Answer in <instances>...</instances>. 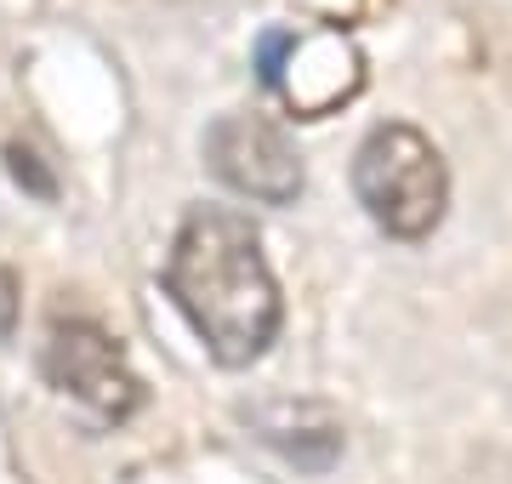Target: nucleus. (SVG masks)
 <instances>
[{
	"mask_svg": "<svg viewBox=\"0 0 512 484\" xmlns=\"http://www.w3.org/2000/svg\"><path fill=\"white\" fill-rule=\"evenodd\" d=\"M165 291L222 371H251L285 325L262 234L228 205H194L165 257Z\"/></svg>",
	"mask_w": 512,
	"mask_h": 484,
	"instance_id": "f257e3e1",
	"label": "nucleus"
},
{
	"mask_svg": "<svg viewBox=\"0 0 512 484\" xmlns=\"http://www.w3.org/2000/svg\"><path fill=\"white\" fill-rule=\"evenodd\" d=\"M353 194L387 240H427L450 211V166L427 131L382 120L353 149Z\"/></svg>",
	"mask_w": 512,
	"mask_h": 484,
	"instance_id": "f03ea898",
	"label": "nucleus"
},
{
	"mask_svg": "<svg viewBox=\"0 0 512 484\" xmlns=\"http://www.w3.org/2000/svg\"><path fill=\"white\" fill-rule=\"evenodd\" d=\"M40 371L63 399H74L80 410H92L97 422H131L143 410V376L131 371L120 336L103 331L97 319H52L46 348H40Z\"/></svg>",
	"mask_w": 512,
	"mask_h": 484,
	"instance_id": "7ed1b4c3",
	"label": "nucleus"
},
{
	"mask_svg": "<svg viewBox=\"0 0 512 484\" xmlns=\"http://www.w3.org/2000/svg\"><path fill=\"white\" fill-rule=\"evenodd\" d=\"M205 171L256 205H291L308 183L291 131L268 114H217L200 137Z\"/></svg>",
	"mask_w": 512,
	"mask_h": 484,
	"instance_id": "20e7f679",
	"label": "nucleus"
},
{
	"mask_svg": "<svg viewBox=\"0 0 512 484\" xmlns=\"http://www.w3.org/2000/svg\"><path fill=\"white\" fill-rule=\"evenodd\" d=\"M256 75L291 103L296 120H319L365 86V57L336 29H319V35L268 29L262 46H256Z\"/></svg>",
	"mask_w": 512,
	"mask_h": 484,
	"instance_id": "39448f33",
	"label": "nucleus"
},
{
	"mask_svg": "<svg viewBox=\"0 0 512 484\" xmlns=\"http://www.w3.org/2000/svg\"><path fill=\"white\" fill-rule=\"evenodd\" d=\"M239 422L262 439L268 450H279L291 467L302 473H330L348 450V433H342V416L325 405V399H256V405L239 410Z\"/></svg>",
	"mask_w": 512,
	"mask_h": 484,
	"instance_id": "423d86ee",
	"label": "nucleus"
},
{
	"mask_svg": "<svg viewBox=\"0 0 512 484\" xmlns=\"http://www.w3.org/2000/svg\"><path fill=\"white\" fill-rule=\"evenodd\" d=\"M6 171H12V177H18L29 194H35V200H57V177L40 166V154H35V149L12 143V149H6Z\"/></svg>",
	"mask_w": 512,
	"mask_h": 484,
	"instance_id": "0eeeda50",
	"label": "nucleus"
},
{
	"mask_svg": "<svg viewBox=\"0 0 512 484\" xmlns=\"http://www.w3.org/2000/svg\"><path fill=\"white\" fill-rule=\"evenodd\" d=\"M18 297H23L18 274L0 268V342H12V331H18Z\"/></svg>",
	"mask_w": 512,
	"mask_h": 484,
	"instance_id": "6e6552de",
	"label": "nucleus"
}]
</instances>
